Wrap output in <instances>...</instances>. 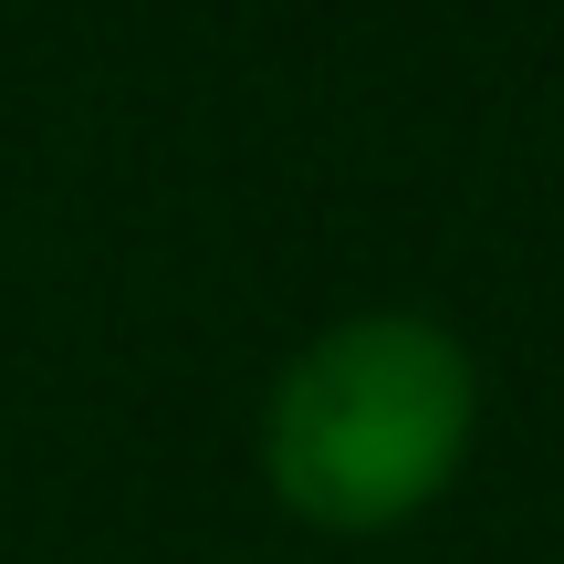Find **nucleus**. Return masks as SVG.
I'll use <instances>...</instances> for the list:
<instances>
[{
  "label": "nucleus",
  "instance_id": "nucleus-1",
  "mask_svg": "<svg viewBox=\"0 0 564 564\" xmlns=\"http://www.w3.org/2000/svg\"><path fill=\"white\" fill-rule=\"evenodd\" d=\"M481 377L429 314H356L282 366L262 408V470L314 533H398L460 481Z\"/></svg>",
  "mask_w": 564,
  "mask_h": 564
}]
</instances>
